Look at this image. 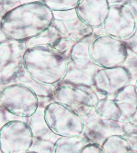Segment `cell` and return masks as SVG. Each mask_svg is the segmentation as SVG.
<instances>
[{
    "instance_id": "6da1fadb",
    "label": "cell",
    "mask_w": 137,
    "mask_h": 153,
    "mask_svg": "<svg viewBox=\"0 0 137 153\" xmlns=\"http://www.w3.org/2000/svg\"><path fill=\"white\" fill-rule=\"evenodd\" d=\"M52 21V11L43 1H32L21 4L8 13L1 27L9 39L26 42L48 28Z\"/></svg>"
},
{
    "instance_id": "7a4b0ae2",
    "label": "cell",
    "mask_w": 137,
    "mask_h": 153,
    "mask_svg": "<svg viewBox=\"0 0 137 153\" xmlns=\"http://www.w3.org/2000/svg\"><path fill=\"white\" fill-rule=\"evenodd\" d=\"M23 60L26 73L42 85L56 86L66 75L68 62L52 46H38L28 48Z\"/></svg>"
},
{
    "instance_id": "3957f363",
    "label": "cell",
    "mask_w": 137,
    "mask_h": 153,
    "mask_svg": "<svg viewBox=\"0 0 137 153\" xmlns=\"http://www.w3.org/2000/svg\"><path fill=\"white\" fill-rule=\"evenodd\" d=\"M106 98L94 86L60 82L55 88L52 100L68 107L82 117L93 111L99 100Z\"/></svg>"
},
{
    "instance_id": "277c9868",
    "label": "cell",
    "mask_w": 137,
    "mask_h": 153,
    "mask_svg": "<svg viewBox=\"0 0 137 153\" xmlns=\"http://www.w3.org/2000/svg\"><path fill=\"white\" fill-rule=\"evenodd\" d=\"M127 53L124 42L105 33L98 34L89 46L91 59L100 68L123 66Z\"/></svg>"
},
{
    "instance_id": "5b68a950",
    "label": "cell",
    "mask_w": 137,
    "mask_h": 153,
    "mask_svg": "<svg viewBox=\"0 0 137 153\" xmlns=\"http://www.w3.org/2000/svg\"><path fill=\"white\" fill-rule=\"evenodd\" d=\"M45 119L49 130L60 137L81 136L84 121L79 114L68 107L52 102L45 108Z\"/></svg>"
},
{
    "instance_id": "8992f818",
    "label": "cell",
    "mask_w": 137,
    "mask_h": 153,
    "mask_svg": "<svg viewBox=\"0 0 137 153\" xmlns=\"http://www.w3.org/2000/svg\"><path fill=\"white\" fill-rule=\"evenodd\" d=\"M2 105L20 119L32 116L39 107V98L32 89L23 84L9 85L2 93Z\"/></svg>"
},
{
    "instance_id": "52a82bcc",
    "label": "cell",
    "mask_w": 137,
    "mask_h": 153,
    "mask_svg": "<svg viewBox=\"0 0 137 153\" xmlns=\"http://www.w3.org/2000/svg\"><path fill=\"white\" fill-rule=\"evenodd\" d=\"M32 141V131L23 119L10 121L0 130V148L3 153H27Z\"/></svg>"
},
{
    "instance_id": "ba28073f",
    "label": "cell",
    "mask_w": 137,
    "mask_h": 153,
    "mask_svg": "<svg viewBox=\"0 0 137 153\" xmlns=\"http://www.w3.org/2000/svg\"><path fill=\"white\" fill-rule=\"evenodd\" d=\"M127 4H114L109 7L103 25L104 33L116 39L126 40L133 35L135 21Z\"/></svg>"
},
{
    "instance_id": "9c48e42d",
    "label": "cell",
    "mask_w": 137,
    "mask_h": 153,
    "mask_svg": "<svg viewBox=\"0 0 137 153\" xmlns=\"http://www.w3.org/2000/svg\"><path fill=\"white\" fill-rule=\"evenodd\" d=\"M84 121V130L82 135L89 143L102 146L109 137L119 134L123 135V123L103 119L94 111L82 117Z\"/></svg>"
},
{
    "instance_id": "30bf717a",
    "label": "cell",
    "mask_w": 137,
    "mask_h": 153,
    "mask_svg": "<svg viewBox=\"0 0 137 153\" xmlns=\"http://www.w3.org/2000/svg\"><path fill=\"white\" fill-rule=\"evenodd\" d=\"M131 75L123 66L100 68L94 77V86L106 98L114 99L121 90L128 85Z\"/></svg>"
},
{
    "instance_id": "8fae6325",
    "label": "cell",
    "mask_w": 137,
    "mask_h": 153,
    "mask_svg": "<svg viewBox=\"0 0 137 153\" xmlns=\"http://www.w3.org/2000/svg\"><path fill=\"white\" fill-rule=\"evenodd\" d=\"M51 25L59 32L62 38L78 42L93 34L94 30L83 23L78 17L75 9L64 12H52Z\"/></svg>"
},
{
    "instance_id": "7c38bea8",
    "label": "cell",
    "mask_w": 137,
    "mask_h": 153,
    "mask_svg": "<svg viewBox=\"0 0 137 153\" xmlns=\"http://www.w3.org/2000/svg\"><path fill=\"white\" fill-rule=\"evenodd\" d=\"M109 7L108 0H80L75 11L85 25L95 30L103 28Z\"/></svg>"
},
{
    "instance_id": "4fadbf2b",
    "label": "cell",
    "mask_w": 137,
    "mask_h": 153,
    "mask_svg": "<svg viewBox=\"0 0 137 153\" xmlns=\"http://www.w3.org/2000/svg\"><path fill=\"white\" fill-rule=\"evenodd\" d=\"M99 70L100 68L95 64L84 67H78L71 62L67 64L66 75L62 82L74 85L93 86L94 77Z\"/></svg>"
},
{
    "instance_id": "5bb4252c",
    "label": "cell",
    "mask_w": 137,
    "mask_h": 153,
    "mask_svg": "<svg viewBox=\"0 0 137 153\" xmlns=\"http://www.w3.org/2000/svg\"><path fill=\"white\" fill-rule=\"evenodd\" d=\"M53 102L51 98H39V107L34 113L23 120L32 131L33 137H41L51 132L45 119V110Z\"/></svg>"
},
{
    "instance_id": "9a60e30c",
    "label": "cell",
    "mask_w": 137,
    "mask_h": 153,
    "mask_svg": "<svg viewBox=\"0 0 137 153\" xmlns=\"http://www.w3.org/2000/svg\"><path fill=\"white\" fill-rule=\"evenodd\" d=\"M136 90L132 85H127L119 92L114 97L121 113L120 122L134 115L137 110V95Z\"/></svg>"
},
{
    "instance_id": "2e32d148",
    "label": "cell",
    "mask_w": 137,
    "mask_h": 153,
    "mask_svg": "<svg viewBox=\"0 0 137 153\" xmlns=\"http://www.w3.org/2000/svg\"><path fill=\"white\" fill-rule=\"evenodd\" d=\"M97 35L94 31L93 34L75 43L71 54V62L75 66L84 67L94 64L90 57L89 46Z\"/></svg>"
},
{
    "instance_id": "e0dca14e",
    "label": "cell",
    "mask_w": 137,
    "mask_h": 153,
    "mask_svg": "<svg viewBox=\"0 0 137 153\" xmlns=\"http://www.w3.org/2000/svg\"><path fill=\"white\" fill-rule=\"evenodd\" d=\"M23 84L30 88L37 94L38 98H51L52 99L53 92L56 86H49V85H42L39 84L29 76L25 69L21 71L17 78L15 79L14 84Z\"/></svg>"
},
{
    "instance_id": "ac0fdd59",
    "label": "cell",
    "mask_w": 137,
    "mask_h": 153,
    "mask_svg": "<svg viewBox=\"0 0 137 153\" xmlns=\"http://www.w3.org/2000/svg\"><path fill=\"white\" fill-rule=\"evenodd\" d=\"M89 143L82 135L71 137H60L56 143L54 153H80Z\"/></svg>"
},
{
    "instance_id": "d6986e66",
    "label": "cell",
    "mask_w": 137,
    "mask_h": 153,
    "mask_svg": "<svg viewBox=\"0 0 137 153\" xmlns=\"http://www.w3.org/2000/svg\"><path fill=\"white\" fill-rule=\"evenodd\" d=\"M94 111L103 119L114 121H119L121 113L114 100L104 98L99 100L96 103Z\"/></svg>"
},
{
    "instance_id": "ffe728a7",
    "label": "cell",
    "mask_w": 137,
    "mask_h": 153,
    "mask_svg": "<svg viewBox=\"0 0 137 153\" xmlns=\"http://www.w3.org/2000/svg\"><path fill=\"white\" fill-rule=\"evenodd\" d=\"M61 37V35L56 29L53 26L50 25L39 35L26 42V45L27 48L38 46H49L53 47Z\"/></svg>"
},
{
    "instance_id": "44dd1931",
    "label": "cell",
    "mask_w": 137,
    "mask_h": 153,
    "mask_svg": "<svg viewBox=\"0 0 137 153\" xmlns=\"http://www.w3.org/2000/svg\"><path fill=\"white\" fill-rule=\"evenodd\" d=\"M60 137L52 132L41 137H33L32 146L28 152L34 153H54L56 143Z\"/></svg>"
},
{
    "instance_id": "7402d4cb",
    "label": "cell",
    "mask_w": 137,
    "mask_h": 153,
    "mask_svg": "<svg viewBox=\"0 0 137 153\" xmlns=\"http://www.w3.org/2000/svg\"><path fill=\"white\" fill-rule=\"evenodd\" d=\"M101 146L104 153H128L131 150L126 139L119 134L109 137Z\"/></svg>"
},
{
    "instance_id": "603a6c76",
    "label": "cell",
    "mask_w": 137,
    "mask_h": 153,
    "mask_svg": "<svg viewBox=\"0 0 137 153\" xmlns=\"http://www.w3.org/2000/svg\"><path fill=\"white\" fill-rule=\"evenodd\" d=\"M43 3L52 11V12H64L75 9L79 0H45Z\"/></svg>"
},
{
    "instance_id": "cb8c5ba5",
    "label": "cell",
    "mask_w": 137,
    "mask_h": 153,
    "mask_svg": "<svg viewBox=\"0 0 137 153\" xmlns=\"http://www.w3.org/2000/svg\"><path fill=\"white\" fill-rule=\"evenodd\" d=\"M75 42L71 39L61 37L54 45L53 48L61 54L68 63L71 62V54Z\"/></svg>"
},
{
    "instance_id": "d4e9b609",
    "label": "cell",
    "mask_w": 137,
    "mask_h": 153,
    "mask_svg": "<svg viewBox=\"0 0 137 153\" xmlns=\"http://www.w3.org/2000/svg\"><path fill=\"white\" fill-rule=\"evenodd\" d=\"M80 153H104V152L101 146L89 143L82 148Z\"/></svg>"
},
{
    "instance_id": "484cf974",
    "label": "cell",
    "mask_w": 137,
    "mask_h": 153,
    "mask_svg": "<svg viewBox=\"0 0 137 153\" xmlns=\"http://www.w3.org/2000/svg\"><path fill=\"white\" fill-rule=\"evenodd\" d=\"M27 153H34V152H28Z\"/></svg>"
},
{
    "instance_id": "4316f807",
    "label": "cell",
    "mask_w": 137,
    "mask_h": 153,
    "mask_svg": "<svg viewBox=\"0 0 137 153\" xmlns=\"http://www.w3.org/2000/svg\"><path fill=\"white\" fill-rule=\"evenodd\" d=\"M128 153H134V152H131V151H130Z\"/></svg>"
}]
</instances>
